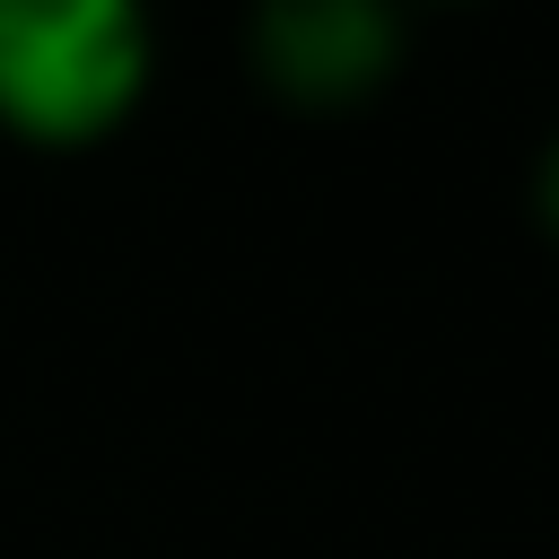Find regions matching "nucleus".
<instances>
[{
	"label": "nucleus",
	"mask_w": 559,
	"mask_h": 559,
	"mask_svg": "<svg viewBox=\"0 0 559 559\" xmlns=\"http://www.w3.org/2000/svg\"><path fill=\"white\" fill-rule=\"evenodd\" d=\"M524 210H533V227L559 245V122L542 131V148H533V175H524Z\"/></svg>",
	"instance_id": "nucleus-3"
},
{
	"label": "nucleus",
	"mask_w": 559,
	"mask_h": 559,
	"mask_svg": "<svg viewBox=\"0 0 559 559\" xmlns=\"http://www.w3.org/2000/svg\"><path fill=\"white\" fill-rule=\"evenodd\" d=\"M411 17L393 0H262L245 17V70L297 114H349L402 79Z\"/></svg>",
	"instance_id": "nucleus-2"
},
{
	"label": "nucleus",
	"mask_w": 559,
	"mask_h": 559,
	"mask_svg": "<svg viewBox=\"0 0 559 559\" xmlns=\"http://www.w3.org/2000/svg\"><path fill=\"white\" fill-rule=\"evenodd\" d=\"M157 87V26L131 0H0V131L70 157L105 148Z\"/></svg>",
	"instance_id": "nucleus-1"
}]
</instances>
